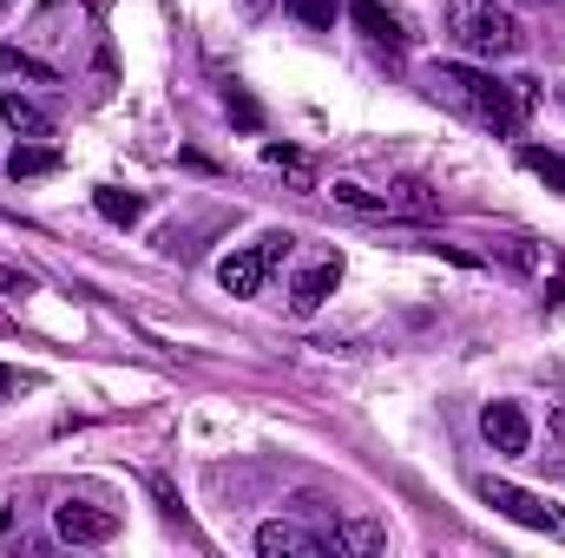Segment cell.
<instances>
[{
  "instance_id": "cell-19",
  "label": "cell",
  "mask_w": 565,
  "mask_h": 558,
  "mask_svg": "<svg viewBox=\"0 0 565 558\" xmlns=\"http://www.w3.org/2000/svg\"><path fill=\"white\" fill-rule=\"evenodd\" d=\"M0 289H7V296H33V277H20V270H0Z\"/></svg>"
},
{
  "instance_id": "cell-17",
  "label": "cell",
  "mask_w": 565,
  "mask_h": 558,
  "mask_svg": "<svg viewBox=\"0 0 565 558\" xmlns=\"http://www.w3.org/2000/svg\"><path fill=\"white\" fill-rule=\"evenodd\" d=\"M257 250H264V264H270V270H277L282 257H289V250H296V237H289V230H270V237H264V244H257Z\"/></svg>"
},
{
  "instance_id": "cell-3",
  "label": "cell",
  "mask_w": 565,
  "mask_h": 558,
  "mask_svg": "<svg viewBox=\"0 0 565 558\" xmlns=\"http://www.w3.org/2000/svg\"><path fill=\"white\" fill-rule=\"evenodd\" d=\"M473 493H480L493 513H507L513 526H533V533H546V539H565V513H553V500H540V493H526V486H513V480H493V473H480Z\"/></svg>"
},
{
  "instance_id": "cell-22",
  "label": "cell",
  "mask_w": 565,
  "mask_h": 558,
  "mask_svg": "<svg viewBox=\"0 0 565 558\" xmlns=\"http://www.w3.org/2000/svg\"><path fill=\"white\" fill-rule=\"evenodd\" d=\"M0 7H7V0H0Z\"/></svg>"
},
{
  "instance_id": "cell-15",
  "label": "cell",
  "mask_w": 565,
  "mask_h": 558,
  "mask_svg": "<svg viewBox=\"0 0 565 558\" xmlns=\"http://www.w3.org/2000/svg\"><path fill=\"white\" fill-rule=\"evenodd\" d=\"M224 99H231V119H237V126H244V132H257V126H264V112H257V99H250V93H244V86H231V93H224Z\"/></svg>"
},
{
  "instance_id": "cell-7",
  "label": "cell",
  "mask_w": 565,
  "mask_h": 558,
  "mask_svg": "<svg viewBox=\"0 0 565 558\" xmlns=\"http://www.w3.org/2000/svg\"><path fill=\"white\" fill-rule=\"evenodd\" d=\"M335 282H342V257H322L316 270H302V277L289 282V309H296V315H316V309L335 296Z\"/></svg>"
},
{
  "instance_id": "cell-20",
  "label": "cell",
  "mask_w": 565,
  "mask_h": 558,
  "mask_svg": "<svg viewBox=\"0 0 565 558\" xmlns=\"http://www.w3.org/2000/svg\"><path fill=\"white\" fill-rule=\"evenodd\" d=\"M7 395H13V368H0V401H7Z\"/></svg>"
},
{
  "instance_id": "cell-12",
  "label": "cell",
  "mask_w": 565,
  "mask_h": 558,
  "mask_svg": "<svg viewBox=\"0 0 565 558\" xmlns=\"http://www.w3.org/2000/svg\"><path fill=\"white\" fill-rule=\"evenodd\" d=\"M382 546H388V533L375 519H342V533H335V552H382Z\"/></svg>"
},
{
  "instance_id": "cell-5",
  "label": "cell",
  "mask_w": 565,
  "mask_h": 558,
  "mask_svg": "<svg viewBox=\"0 0 565 558\" xmlns=\"http://www.w3.org/2000/svg\"><path fill=\"white\" fill-rule=\"evenodd\" d=\"M480 433H487V447H493V453H526L533 420H526L520 401H487V408H480Z\"/></svg>"
},
{
  "instance_id": "cell-4",
  "label": "cell",
  "mask_w": 565,
  "mask_h": 558,
  "mask_svg": "<svg viewBox=\"0 0 565 558\" xmlns=\"http://www.w3.org/2000/svg\"><path fill=\"white\" fill-rule=\"evenodd\" d=\"M53 533H60L66 546H106V539H119V513L86 506V500H66V506L53 513Z\"/></svg>"
},
{
  "instance_id": "cell-16",
  "label": "cell",
  "mask_w": 565,
  "mask_h": 558,
  "mask_svg": "<svg viewBox=\"0 0 565 558\" xmlns=\"http://www.w3.org/2000/svg\"><path fill=\"white\" fill-rule=\"evenodd\" d=\"M289 13L309 26H335V0H289Z\"/></svg>"
},
{
  "instance_id": "cell-21",
  "label": "cell",
  "mask_w": 565,
  "mask_h": 558,
  "mask_svg": "<svg viewBox=\"0 0 565 558\" xmlns=\"http://www.w3.org/2000/svg\"><path fill=\"white\" fill-rule=\"evenodd\" d=\"M553 440H565V408H553Z\"/></svg>"
},
{
  "instance_id": "cell-1",
  "label": "cell",
  "mask_w": 565,
  "mask_h": 558,
  "mask_svg": "<svg viewBox=\"0 0 565 558\" xmlns=\"http://www.w3.org/2000/svg\"><path fill=\"white\" fill-rule=\"evenodd\" d=\"M427 93L447 106V112H460V119H473L480 132H493V139H507L513 126H520V99H513V86H500L493 73H480V66H434L427 73Z\"/></svg>"
},
{
  "instance_id": "cell-11",
  "label": "cell",
  "mask_w": 565,
  "mask_h": 558,
  "mask_svg": "<svg viewBox=\"0 0 565 558\" xmlns=\"http://www.w3.org/2000/svg\"><path fill=\"white\" fill-rule=\"evenodd\" d=\"M46 171H60V151L46 139L13 144V158H7V178H13V184H20V178H46Z\"/></svg>"
},
{
  "instance_id": "cell-18",
  "label": "cell",
  "mask_w": 565,
  "mask_h": 558,
  "mask_svg": "<svg viewBox=\"0 0 565 558\" xmlns=\"http://www.w3.org/2000/svg\"><path fill=\"white\" fill-rule=\"evenodd\" d=\"M264 158H270L277 171H296V178H309V158H302V151H282V144H270Z\"/></svg>"
},
{
  "instance_id": "cell-14",
  "label": "cell",
  "mask_w": 565,
  "mask_h": 558,
  "mask_svg": "<svg viewBox=\"0 0 565 558\" xmlns=\"http://www.w3.org/2000/svg\"><path fill=\"white\" fill-rule=\"evenodd\" d=\"M93 204H99V211H106L113 224H132V217H139V197H132V191H113V184H106V191H99Z\"/></svg>"
},
{
  "instance_id": "cell-2",
  "label": "cell",
  "mask_w": 565,
  "mask_h": 558,
  "mask_svg": "<svg viewBox=\"0 0 565 558\" xmlns=\"http://www.w3.org/2000/svg\"><path fill=\"white\" fill-rule=\"evenodd\" d=\"M447 33H454L467 53H480V60L520 53V20H513L500 0H454V7H447Z\"/></svg>"
},
{
  "instance_id": "cell-9",
  "label": "cell",
  "mask_w": 565,
  "mask_h": 558,
  "mask_svg": "<svg viewBox=\"0 0 565 558\" xmlns=\"http://www.w3.org/2000/svg\"><path fill=\"white\" fill-rule=\"evenodd\" d=\"M270 277V264H264V250H231L224 264H217V282H224V296H257Z\"/></svg>"
},
{
  "instance_id": "cell-13",
  "label": "cell",
  "mask_w": 565,
  "mask_h": 558,
  "mask_svg": "<svg viewBox=\"0 0 565 558\" xmlns=\"http://www.w3.org/2000/svg\"><path fill=\"white\" fill-rule=\"evenodd\" d=\"M520 164H526L533 178H546L553 191H565V158H559V151H540V144H526V151H520Z\"/></svg>"
},
{
  "instance_id": "cell-6",
  "label": "cell",
  "mask_w": 565,
  "mask_h": 558,
  "mask_svg": "<svg viewBox=\"0 0 565 558\" xmlns=\"http://www.w3.org/2000/svg\"><path fill=\"white\" fill-rule=\"evenodd\" d=\"M257 552L264 558H329L335 546L302 533V526H289V519H270V526H257Z\"/></svg>"
},
{
  "instance_id": "cell-8",
  "label": "cell",
  "mask_w": 565,
  "mask_h": 558,
  "mask_svg": "<svg viewBox=\"0 0 565 558\" xmlns=\"http://www.w3.org/2000/svg\"><path fill=\"white\" fill-rule=\"evenodd\" d=\"M0 119H7L13 139H53V112L26 93H0Z\"/></svg>"
},
{
  "instance_id": "cell-10",
  "label": "cell",
  "mask_w": 565,
  "mask_h": 558,
  "mask_svg": "<svg viewBox=\"0 0 565 558\" xmlns=\"http://www.w3.org/2000/svg\"><path fill=\"white\" fill-rule=\"evenodd\" d=\"M349 20H355L369 40H382V46H408V26H402V13H388L382 0H349Z\"/></svg>"
}]
</instances>
